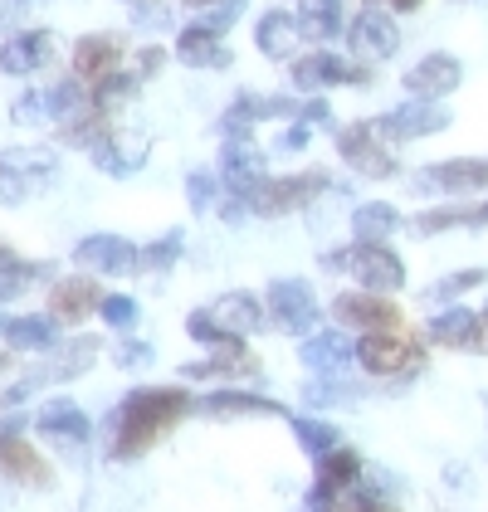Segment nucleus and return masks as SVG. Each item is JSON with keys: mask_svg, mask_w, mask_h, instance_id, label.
<instances>
[{"mask_svg": "<svg viewBox=\"0 0 488 512\" xmlns=\"http://www.w3.org/2000/svg\"><path fill=\"white\" fill-rule=\"evenodd\" d=\"M191 410V395L176 386H152V391H132L118 410V434H113V459H137L166 425H176Z\"/></svg>", "mask_w": 488, "mask_h": 512, "instance_id": "1", "label": "nucleus"}, {"mask_svg": "<svg viewBox=\"0 0 488 512\" xmlns=\"http://www.w3.org/2000/svg\"><path fill=\"white\" fill-rule=\"evenodd\" d=\"M332 269H342V264H352V274L362 288L371 293H396L401 283H406V264H401V254H391L386 244H357V249H337L332 259H327Z\"/></svg>", "mask_w": 488, "mask_h": 512, "instance_id": "2", "label": "nucleus"}, {"mask_svg": "<svg viewBox=\"0 0 488 512\" xmlns=\"http://www.w3.org/2000/svg\"><path fill=\"white\" fill-rule=\"evenodd\" d=\"M327 191V171H298V176H274V181H264L254 200H249V210L254 215H293V210H303L313 196H323Z\"/></svg>", "mask_w": 488, "mask_h": 512, "instance_id": "3", "label": "nucleus"}, {"mask_svg": "<svg viewBox=\"0 0 488 512\" xmlns=\"http://www.w3.org/2000/svg\"><path fill=\"white\" fill-rule=\"evenodd\" d=\"M376 132H381L376 122L342 127V132H337V152H342V161H352L362 176H371V181H391L401 166H396V157L381 147V137H376Z\"/></svg>", "mask_w": 488, "mask_h": 512, "instance_id": "4", "label": "nucleus"}, {"mask_svg": "<svg viewBox=\"0 0 488 512\" xmlns=\"http://www.w3.org/2000/svg\"><path fill=\"white\" fill-rule=\"evenodd\" d=\"M332 317L342 322V327H352V332H396L401 327V313H396V303L386 298V293H337L332 298Z\"/></svg>", "mask_w": 488, "mask_h": 512, "instance_id": "5", "label": "nucleus"}, {"mask_svg": "<svg viewBox=\"0 0 488 512\" xmlns=\"http://www.w3.org/2000/svg\"><path fill=\"white\" fill-rule=\"evenodd\" d=\"M410 186H415V191H445V196H469V191H484V186H488V157L435 161V166H425Z\"/></svg>", "mask_w": 488, "mask_h": 512, "instance_id": "6", "label": "nucleus"}, {"mask_svg": "<svg viewBox=\"0 0 488 512\" xmlns=\"http://www.w3.org/2000/svg\"><path fill=\"white\" fill-rule=\"evenodd\" d=\"M220 176L240 200H254V191L269 181V161L249 137H230L225 152H220Z\"/></svg>", "mask_w": 488, "mask_h": 512, "instance_id": "7", "label": "nucleus"}, {"mask_svg": "<svg viewBox=\"0 0 488 512\" xmlns=\"http://www.w3.org/2000/svg\"><path fill=\"white\" fill-rule=\"evenodd\" d=\"M269 308H274V322L284 332H293V337L318 332V303H313V288L303 278H279L269 288Z\"/></svg>", "mask_w": 488, "mask_h": 512, "instance_id": "8", "label": "nucleus"}, {"mask_svg": "<svg viewBox=\"0 0 488 512\" xmlns=\"http://www.w3.org/2000/svg\"><path fill=\"white\" fill-rule=\"evenodd\" d=\"M74 259H79L83 269H98V274H137L142 269V249L132 244V239L122 235H88L79 239V249H74Z\"/></svg>", "mask_w": 488, "mask_h": 512, "instance_id": "9", "label": "nucleus"}, {"mask_svg": "<svg viewBox=\"0 0 488 512\" xmlns=\"http://www.w3.org/2000/svg\"><path fill=\"white\" fill-rule=\"evenodd\" d=\"M376 127L391 132L396 142H420V137H430V132H445L449 108H440L435 98H410V103H401V108H391Z\"/></svg>", "mask_w": 488, "mask_h": 512, "instance_id": "10", "label": "nucleus"}, {"mask_svg": "<svg viewBox=\"0 0 488 512\" xmlns=\"http://www.w3.org/2000/svg\"><path fill=\"white\" fill-rule=\"evenodd\" d=\"M357 361L376 376H391V371H415L420 366V347L401 342L396 332H362L357 342Z\"/></svg>", "mask_w": 488, "mask_h": 512, "instance_id": "11", "label": "nucleus"}, {"mask_svg": "<svg viewBox=\"0 0 488 512\" xmlns=\"http://www.w3.org/2000/svg\"><path fill=\"white\" fill-rule=\"evenodd\" d=\"M347 44H352V54H362V59H391L401 35H396V20H391V15L362 10V15H352V25H347Z\"/></svg>", "mask_w": 488, "mask_h": 512, "instance_id": "12", "label": "nucleus"}, {"mask_svg": "<svg viewBox=\"0 0 488 512\" xmlns=\"http://www.w3.org/2000/svg\"><path fill=\"white\" fill-rule=\"evenodd\" d=\"M352 337L347 332H313V337H303V347H298V361L308 366V371H318V376H342L347 366H352Z\"/></svg>", "mask_w": 488, "mask_h": 512, "instance_id": "13", "label": "nucleus"}, {"mask_svg": "<svg viewBox=\"0 0 488 512\" xmlns=\"http://www.w3.org/2000/svg\"><path fill=\"white\" fill-rule=\"evenodd\" d=\"M459 79H464V69H459L454 54H430L415 69H406V93H415V98H449L459 88Z\"/></svg>", "mask_w": 488, "mask_h": 512, "instance_id": "14", "label": "nucleus"}, {"mask_svg": "<svg viewBox=\"0 0 488 512\" xmlns=\"http://www.w3.org/2000/svg\"><path fill=\"white\" fill-rule=\"evenodd\" d=\"M205 317H210V327H215L225 342L249 337V332H259V327H264V308H259L249 293H225L215 308H205Z\"/></svg>", "mask_w": 488, "mask_h": 512, "instance_id": "15", "label": "nucleus"}, {"mask_svg": "<svg viewBox=\"0 0 488 512\" xmlns=\"http://www.w3.org/2000/svg\"><path fill=\"white\" fill-rule=\"evenodd\" d=\"M98 303H103V293H98L93 278H64V283H54V293H49V317L79 327L88 313H98Z\"/></svg>", "mask_w": 488, "mask_h": 512, "instance_id": "16", "label": "nucleus"}, {"mask_svg": "<svg viewBox=\"0 0 488 512\" xmlns=\"http://www.w3.org/2000/svg\"><path fill=\"white\" fill-rule=\"evenodd\" d=\"M293 83L298 88H327V83H366V69L357 64H347V59H337V54H303V59H293Z\"/></svg>", "mask_w": 488, "mask_h": 512, "instance_id": "17", "label": "nucleus"}, {"mask_svg": "<svg viewBox=\"0 0 488 512\" xmlns=\"http://www.w3.org/2000/svg\"><path fill=\"white\" fill-rule=\"evenodd\" d=\"M49 54H54V35L49 30H25V35L0 44V69L5 74H35V69L49 64Z\"/></svg>", "mask_w": 488, "mask_h": 512, "instance_id": "18", "label": "nucleus"}, {"mask_svg": "<svg viewBox=\"0 0 488 512\" xmlns=\"http://www.w3.org/2000/svg\"><path fill=\"white\" fill-rule=\"evenodd\" d=\"M298 40H303V25H298V15H288V10H269V15L254 25V44H259V54H269V59H293V54H298Z\"/></svg>", "mask_w": 488, "mask_h": 512, "instance_id": "19", "label": "nucleus"}, {"mask_svg": "<svg viewBox=\"0 0 488 512\" xmlns=\"http://www.w3.org/2000/svg\"><path fill=\"white\" fill-rule=\"evenodd\" d=\"M118 40L113 35H83L74 44V79H93L103 83L108 74H118Z\"/></svg>", "mask_w": 488, "mask_h": 512, "instance_id": "20", "label": "nucleus"}, {"mask_svg": "<svg viewBox=\"0 0 488 512\" xmlns=\"http://www.w3.org/2000/svg\"><path fill=\"white\" fill-rule=\"evenodd\" d=\"M44 439H59V444H83L88 439V415H83L74 400H49L40 415H35Z\"/></svg>", "mask_w": 488, "mask_h": 512, "instance_id": "21", "label": "nucleus"}, {"mask_svg": "<svg viewBox=\"0 0 488 512\" xmlns=\"http://www.w3.org/2000/svg\"><path fill=\"white\" fill-rule=\"evenodd\" d=\"M181 376L186 381H210V376H259V361L244 352L240 342H225L220 352L210 356V361H191V366H181Z\"/></svg>", "mask_w": 488, "mask_h": 512, "instance_id": "22", "label": "nucleus"}, {"mask_svg": "<svg viewBox=\"0 0 488 512\" xmlns=\"http://www.w3.org/2000/svg\"><path fill=\"white\" fill-rule=\"evenodd\" d=\"M176 59L181 64H191V69H220V64H230V54H225V44L215 30H205V25H186L181 30V40H176Z\"/></svg>", "mask_w": 488, "mask_h": 512, "instance_id": "23", "label": "nucleus"}, {"mask_svg": "<svg viewBox=\"0 0 488 512\" xmlns=\"http://www.w3.org/2000/svg\"><path fill=\"white\" fill-rule=\"evenodd\" d=\"M293 98H259V93H244L240 103L230 108V118H225V127L235 132V137H249V127L264 118H293Z\"/></svg>", "mask_w": 488, "mask_h": 512, "instance_id": "24", "label": "nucleus"}, {"mask_svg": "<svg viewBox=\"0 0 488 512\" xmlns=\"http://www.w3.org/2000/svg\"><path fill=\"white\" fill-rule=\"evenodd\" d=\"M93 157H98V166H103L108 176H127V171H137V166L147 161V137H142V132H122V142L108 137V142L93 147Z\"/></svg>", "mask_w": 488, "mask_h": 512, "instance_id": "25", "label": "nucleus"}, {"mask_svg": "<svg viewBox=\"0 0 488 512\" xmlns=\"http://www.w3.org/2000/svg\"><path fill=\"white\" fill-rule=\"evenodd\" d=\"M196 410H201V415H210V420H225V415H279L284 405H279V400H264V395L215 391V395H205Z\"/></svg>", "mask_w": 488, "mask_h": 512, "instance_id": "26", "label": "nucleus"}, {"mask_svg": "<svg viewBox=\"0 0 488 512\" xmlns=\"http://www.w3.org/2000/svg\"><path fill=\"white\" fill-rule=\"evenodd\" d=\"M5 342L15 347V352H49L54 342H59V332H54V317H10L5 322Z\"/></svg>", "mask_w": 488, "mask_h": 512, "instance_id": "27", "label": "nucleus"}, {"mask_svg": "<svg viewBox=\"0 0 488 512\" xmlns=\"http://www.w3.org/2000/svg\"><path fill=\"white\" fill-rule=\"evenodd\" d=\"M0 176L44 181V176H54V152L49 147H10V152H0Z\"/></svg>", "mask_w": 488, "mask_h": 512, "instance_id": "28", "label": "nucleus"}, {"mask_svg": "<svg viewBox=\"0 0 488 512\" xmlns=\"http://www.w3.org/2000/svg\"><path fill=\"white\" fill-rule=\"evenodd\" d=\"M396 225H401V210L386 205V200H366L362 210L352 215V235L366 239V244H386L396 235Z\"/></svg>", "mask_w": 488, "mask_h": 512, "instance_id": "29", "label": "nucleus"}, {"mask_svg": "<svg viewBox=\"0 0 488 512\" xmlns=\"http://www.w3.org/2000/svg\"><path fill=\"white\" fill-rule=\"evenodd\" d=\"M298 25H303V35H313V40L347 35V25H342V5H337V0H303V5H298Z\"/></svg>", "mask_w": 488, "mask_h": 512, "instance_id": "30", "label": "nucleus"}, {"mask_svg": "<svg viewBox=\"0 0 488 512\" xmlns=\"http://www.w3.org/2000/svg\"><path fill=\"white\" fill-rule=\"evenodd\" d=\"M488 220V205H454V210H425V215H415V235H445V230H459V225H484Z\"/></svg>", "mask_w": 488, "mask_h": 512, "instance_id": "31", "label": "nucleus"}, {"mask_svg": "<svg viewBox=\"0 0 488 512\" xmlns=\"http://www.w3.org/2000/svg\"><path fill=\"white\" fill-rule=\"evenodd\" d=\"M0 469L15 473V478H35V483H49V473H44V464L35 459V449H30L25 439H15L10 430L0 434Z\"/></svg>", "mask_w": 488, "mask_h": 512, "instance_id": "32", "label": "nucleus"}, {"mask_svg": "<svg viewBox=\"0 0 488 512\" xmlns=\"http://www.w3.org/2000/svg\"><path fill=\"white\" fill-rule=\"evenodd\" d=\"M469 332H474V313H469V308H449V313H440L425 327L430 347H464Z\"/></svg>", "mask_w": 488, "mask_h": 512, "instance_id": "33", "label": "nucleus"}, {"mask_svg": "<svg viewBox=\"0 0 488 512\" xmlns=\"http://www.w3.org/2000/svg\"><path fill=\"white\" fill-rule=\"evenodd\" d=\"M293 439H298L303 454H313V459H323V454H332V449L342 444V434L332 430V425H323V420H293Z\"/></svg>", "mask_w": 488, "mask_h": 512, "instance_id": "34", "label": "nucleus"}, {"mask_svg": "<svg viewBox=\"0 0 488 512\" xmlns=\"http://www.w3.org/2000/svg\"><path fill=\"white\" fill-rule=\"evenodd\" d=\"M357 473H362V459H357L352 449L337 444L332 454H323V478H318V483H327V488H352Z\"/></svg>", "mask_w": 488, "mask_h": 512, "instance_id": "35", "label": "nucleus"}, {"mask_svg": "<svg viewBox=\"0 0 488 512\" xmlns=\"http://www.w3.org/2000/svg\"><path fill=\"white\" fill-rule=\"evenodd\" d=\"M181 249H186V235H181V230H166L157 244H147V249H142V269L162 274V269H171V264L181 259Z\"/></svg>", "mask_w": 488, "mask_h": 512, "instance_id": "36", "label": "nucleus"}, {"mask_svg": "<svg viewBox=\"0 0 488 512\" xmlns=\"http://www.w3.org/2000/svg\"><path fill=\"white\" fill-rule=\"evenodd\" d=\"M44 274H49V264H20V259H15V264H5V269H0V303L20 298V293H25L35 278H44Z\"/></svg>", "mask_w": 488, "mask_h": 512, "instance_id": "37", "label": "nucleus"}, {"mask_svg": "<svg viewBox=\"0 0 488 512\" xmlns=\"http://www.w3.org/2000/svg\"><path fill=\"white\" fill-rule=\"evenodd\" d=\"M79 113H88V103H83V88L79 79H64L49 88V118H79Z\"/></svg>", "mask_w": 488, "mask_h": 512, "instance_id": "38", "label": "nucleus"}, {"mask_svg": "<svg viewBox=\"0 0 488 512\" xmlns=\"http://www.w3.org/2000/svg\"><path fill=\"white\" fill-rule=\"evenodd\" d=\"M484 278H488L484 269H459V274L440 278V283H430V288H425V298H430V303H449V298H459V293H469V288H479Z\"/></svg>", "mask_w": 488, "mask_h": 512, "instance_id": "39", "label": "nucleus"}, {"mask_svg": "<svg viewBox=\"0 0 488 512\" xmlns=\"http://www.w3.org/2000/svg\"><path fill=\"white\" fill-rule=\"evenodd\" d=\"M98 313H103V322H108V327H118V332H127V327L137 322V303H132L127 293H103Z\"/></svg>", "mask_w": 488, "mask_h": 512, "instance_id": "40", "label": "nucleus"}, {"mask_svg": "<svg viewBox=\"0 0 488 512\" xmlns=\"http://www.w3.org/2000/svg\"><path fill=\"white\" fill-rule=\"evenodd\" d=\"M132 88H137V74H108V79L98 83V93H93V108L127 103V98H132Z\"/></svg>", "mask_w": 488, "mask_h": 512, "instance_id": "41", "label": "nucleus"}, {"mask_svg": "<svg viewBox=\"0 0 488 512\" xmlns=\"http://www.w3.org/2000/svg\"><path fill=\"white\" fill-rule=\"evenodd\" d=\"M10 118L20 122V127L44 122L49 118V93H20V98H15V108H10Z\"/></svg>", "mask_w": 488, "mask_h": 512, "instance_id": "42", "label": "nucleus"}, {"mask_svg": "<svg viewBox=\"0 0 488 512\" xmlns=\"http://www.w3.org/2000/svg\"><path fill=\"white\" fill-rule=\"evenodd\" d=\"M186 196H191V205H196V210H205V205H210V196H215V176H210V171H191Z\"/></svg>", "mask_w": 488, "mask_h": 512, "instance_id": "43", "label": "nucleus"}, {"mask_svg": "<svg viewBox=\"0 0 488 512\" xmlns=\"http://www.w3.org/2000/svg\"><path fill=\"white\" fill-rule=\"evenodd\" d=\"M464 352L488 356V308H484V313H474V332H469V342H464Z\"/></svg>", "mask_w": 488, "mask_h": 512, "instance_id": "44", "label": "nucleus"}, {"mask_svg": "<svg viewBox=\"0 0 488 512\" xmlns=\"http://www.w3.org/2000/svg\"><path fill=\"white\" fill-rule=\"evenodd\" d=\"M152 361V347L147 342H122L118 347V366H147Z\"/></svg>", "mask_w": 488, "mask_h": 512, "instance_id": "45", "label": "nucleus"}, {"mask_svg": "<svg viewBox=\"0 0 488 512\" xmlns=\"http://www.w3.org/2000/svg\"><path fill=\"white\" fill-rule=\"evenodd\" d=\"M162 49H142V54H137V79H147V74H157V69H162Z\"/></svg>", "mask_w": 488, "mask_h": 512, "instance_id": "46", "label": "nucleus"}, {"mask_svg": "<svg viewBox=\"0 0 488 512\" xmlns=\"http://www.w3.org/2000/svg\"><path fill=\"white\" fill-rule=\"evenodd\" d=\"M308 137H313V132H308V122H298V127H288V137L279 142V147H284V152H303V147H308Z\"/></svg>", "mask_w": 488, "mask_h": 512, "instance_id": "47", "label": "nucleus"}, {"mask_svg": "<svg viewBox=\"0 0 488 512\" xmlns=\"http://www.w3.org/2000/svg\"><path fill=\"white\" fill-rule=\"evenodd\" d=\"M137 25H157V30H162L166 10H162V5H142V10H137Z\"/></svg>", "mask_w": 488, "mask_h": 512, "instance_id": "48", "label": "nucleus"}, {"mask_svg": "<svg viewBox=\"0 0 488 512\" xmlns=\"http://www.w3.org/2000/svg\"><path fill=\"white\" fill-rule=\"evenodd\" d=\"M327 118H332V113H327V103H323V98L303 108V122H327Z\"/></svg>", "mask_w": 488, "mask_h": 512, "instance_id": "49", "label": "nucleus"}, {"mask_svg": "<svg viewBox=\"0 0 488 512\" xmlns=\"http://www.w3.org/2000/svg\"><path fill=\"white\" fill-rule=\"evenodd\" d=\"M391 5H396V10H415L420 0H391Z\"/></svg>", "mask_w": 488, "mask_h": 512, "instance_id": "50", "label": "nucleus"}, {"mask_svg": "<svg viewBox=\"0 0 488 512\" xmlns=\"http://www.w3.org/2000/svg\"><path fill=\"white\" fill-rule=\"evenodd\" d=\"M0 371H10V361H5V356H0Z\"/></svg>", "mask_w": 488, "mask_h": 512, "instance_id": "51", "label": "nucleus"}, {"mask_svg": "<svg viewBox=\"0 0 488 512\" xmlns=\"http://www.w3.org/2000/svg\"><path fill=\"white\" fill-rule=\"evenodd\" d=\"M0 332H5V322H0Z\"/></svg>", "mask_w": 488, "mask_h": 512, "instance_id": "52", "label": "nucleus"}, {"mask_svg": "<svg viewBox=\"0 0 488 512\" xmlns=\"http://www.w3.org/2000/svg\"><path fill=\"white\" fill-rule=\"evenodd\" d=\"M484 405H488V395H484Z\"/></svg>", "mask_w": 488, "mask_h": 512, "instance_id": "53", "label": "nucleus"}]
</instances>
